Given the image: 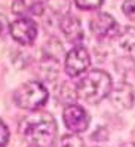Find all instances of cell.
<instances>
[{
	"label": "cell",
	"instance_id": "7a4b0ae2",
	"mask_svg": "<svg viewBox=\"0 0 135 147\" xmlns=\"http://www.w3.org/2000/svg\"><path fill=\"white\" fill-rule=\"evenodd\" d=\"M111 86V77L108 73L104 70H91L79 80L77 95L89 104H98L110 95Z\"/></svg>",
	"mask_w": 135,
	"mask_h": 147
},
{
	"label": "cell",
	"instance_id": "7c38bea8",
	"mask_svg": "<svg viewBox=\"0 0 135 147\" xmlns=\"http://www.w3.org/2000/svg\"><path fill=\"white\" fill-rule=\"evenodd\" d=\"M119 46L126 52H135V27H125L117 34Z\"/></svg>",
	"mask_w": 135,
	"mask_h": 147
},
{
	"label": "cell",
	"instance_id": "52a82bcc",
	"mask_svg": "<svg viewBox=\"0 0 135 147\" xmlns=\"http://www.w3.org/2000/svg\"><path fill=\"white\" fill-rule=\"evenodd\" d=\"M89 28L92 34L99 39L111 37L119 34V25H117L116 20L110 13H105V12H99L95 16H92L89 22Z\"/></svg>",
	"mask_w": 135,
	"mask_h": 147
},
{
	"label": "cell",
	"instance_id": "ba28073f",
	"mask_svg": "<svg viewBox=\"0 0 135 147\" xmlns=\"http://www.w3.org/2000/svg\"><path fill=\"white\" fill-rule=\"evenodd\" d=\"M60 28L64 34V37L67 39V42L73 43V45L77 46L79 43L83 40V27L82 22L77 16H74L71 13H65L61 21H60Z\"/></svg>",
	"mask_w": 135,
	"mask_h": 147
},
{
	"label": "cell",
	"instance_id": "4fadbf2b",
	"mask_svg": "<svg viewBox=\"0 0 135 147\" xmlns=\"http://www.w3.org/2000/svg\"><path fill=\"white\" fill-rule=\"evenodd\" d=\"M77 85H73L70 82H65L61 85L60 88V98L62 102H65V106H70V104H74V100L77 98Z\"/></svg>",
	"mask_w": 135,
	"mask_h": 147
},
{
	"label": "cell",
	"instance_id": "5b68a950",
	"mask_svg": "<svg viewBox=\"0 0 135 147\" xmlns=\"http://www.w3.org/2000/svg\"><path fill=\"white\" fill-rule=\"evenodd\" d=\"M37 24L31 18H16L9 25V33L19 45H31L37 37Z\"/></svg>",
	"mask_w": 135,
	"mask_h": 147
},
{
	"label": "cell",
	"instance_id": "d6986e66",
	"mask_svg": "<svg viewBox=\"0 0 135 147\" xmlns=\"http://www.w3.org/2000/svg\"><path fill=\"white\" fill-rule=\"evenodd\" d=\"M120 147H135V143H125V144H122Z\"/></svg>",
	"mask_w": 135,
	"mask_h": 147
},
{
	"label": "cell",
	"instance_id": "2e32d148",
	"mask_svg": "<svg viewBox=\"0 0 135 147\" xmlns=\"http://www.w3.org/2000/svg\"><path fill=\"white\" fill-rule=\"evenodd\" d=\"M122 11L129 20L135 21V0H125L122 5Z\"/></svg>",
	"mask_w": 135,
	"mask_h": 147
},
{
	"label": "cell",
	"instance_id": "e0dca14e",
	"mask_svg": "<svg viewBox=\"0 0 135 147\" xmlns=\"http://www.w3.org/2000/svg\"><path fill=\"white\" fill-rule=\"evenodd\" d=\"M9 135H11L9 128H7V125L0 119V147H5L7 144V141H9Z\"/></svg>",
	"mask_w": 135,
	"mask_h": 147
},
{
	"label": "cell",
	"instance_id": "5bb4252c",
	"mask_svg": "<svg viewBox=\"0 0 135 147\" xmlns=\"http://www.w3.org/2000/svg\"><path fill=\"white\" fill-rule=\"evenodd\" d=\"M60 147H85V146H83V141H82L80 137L70 134V135H64L61 138Z\"/></svg>",
	"mask_w": 135,
	"mask_h": 147
},
{
	"label": "cell",
	"instance_id": "6da1fadb",
	"mask_svg": "<svg viewBox=\"0 0 135 147\" xmlns=\"http://www.w3.org/2000/svg\"><path fill=\"white\" fill-rule=\"evenodd\" d=\"M19 131L33 146L48 147L54 143L56 135V122L49 113H33L22 117Z\"/></svg>",
	"mask_w": 135,
	"mask_h": 147
},
{
	"label": "cell",
	"instance_id": "9a60e30c",
	"mask_svg": "<svg viewBox=\"0 0 135 147\" xmlns=\"http://www.w3.org/2000/svg\"><path fill=\"white\" fill-rule=\"evenodd\" d=\"M104 0H74L76 6L83 11H94L103 5Z\"/></svg>",
	"mask_w": 135,
	"mask_h": 147
},
{
	"label": "cell",
	"instance_id": "3957f363",
	"mask_svg": "<svg viewBox=\"0 0 135 147\" xmlns=\"http://www.w3.org/2000/svg\"><path fill=\"white\" fill-rule=\"evenodd\" d=\"M49 92L46 86L39 80H31L19 85L13 92V101L19 109L36 111L48 101Z\"/></svg>",
	"mask_w": 135,
	"mask_h": 147
},
{
	"label": "cell",
	"instance_id": "9c48e42d",
	"mask_svg": "<svg viewBox=\"0 0 135 147\" xmlns=\"http://www.w3.org/2000/svg\"><path fill=\"white\" fill-rule=\"evenodd\" d=\"M110 100H111V104L120 110H126V109H131L134 101H135V94L134 89L129 83L126 82H119L110 92Z\"/></svg>",
	"mask_w": 135,
	"mask_h": 147
},
{
	"label": "cell",
	"instance_id": "277c9868",
	"mask_svg": "<svg viewBox=\"0 0 135 147\" xmlns=\"http://www.w3.org/2000/svg\"><path fill=\"white\" fill-rule=\"evenodd\" d=\"M89 67H91V57L85 46L77 45L67 54L64 61V70L70 77L80 76L82 73L88 71Z\"/></svg>",
	"mask_w": 135,
	"mask_h": 147
},
{
	"label": "cell",
	"instance_id": "ac0fdd59",
	"mask_svg": "<svg viewBox=\"0 0 135 147\" xmlns=\"http://www.w3.org/2000/svg\"><path fill=\"white\" fill-rule=\"evenodd\" d=\"M5 31H6V18L3 15H0V36L5 34Z\"/></svg>",
	"mask_w": 135,
	"mask_h": 147
},
{
	"label": "cell",
	"instance_id": "ffe728a7",
	"mask_svg": "<svg viewBox=\"0 0 135 147\" xmlns=\"http://www.w3.org/2000/svg\"><path fill=\"white\" fill-rule=\"evenodd\" d=\"M30 147H40V146H33V144H31V146H30Z\"/></svg>",
	"mask_w": 135,
	"mask_h": 147
},
{
	"label": "cell",
	"instance_id": "8fae6325",
	"mask_svg": "<svg viewBox=\"0 0 135 147\" xmlns=\"http://www.w3.org/2000/svg\"><path fill=\"white\" fill-rule=\"evenodd\" d=\"M58 61L55 58H50V57H45L43 59L40 61L39 64V76H42L45 80L48 82H52L58 77Z\"/></svg>",
	"mask_w": 135,
	"mask_h": 147
},
{
	"label": "cell",
	"instance_id": "44dd1931",
	"mask_svg": "<svg viewBox=\"0 0 135 147\" xmlns=\"http://www.w3.org/2000/svg\"><path fill=\"white\" fill-rule=\"evenodd\" d=\"M134 135H135V132H134Z\"/></svg>",
	"mask_w": 135,
	"mask_h": 147
},
{
	"label": "cell",
	"instance_id": "8992f818",
	"mask_svg": "<svg viewBox=\"0 0 135 147\" xmlns=\"http://www.w3.org/2000/svg\"><path fill=\"white\" fill-rule=\"evenodd\" d=\"M62 119H64L65 126L74 134L86 131L88 126H89V115H88V111L82 106H77V104L65 106L64 111H62Z\"/></svg>",
	"mask_w": 135,
	"mask_h": 147
},
{
	"label": "cell",
	"instance_id": "30bf717a",
	"mask_svg": "<svg viewBox=\"0 0 135 147\" xmlns=\"http://www.w3.org/2000/svg\"><path fill=\"white\" fill-rule=\"evenodd\" d=\"M43 11V0H13L12 3V12L19 18H28L30 15H42Z\"/></svg>",
	"mask_w": 135,
	"mask_h": 147
}]
</instances>
